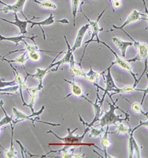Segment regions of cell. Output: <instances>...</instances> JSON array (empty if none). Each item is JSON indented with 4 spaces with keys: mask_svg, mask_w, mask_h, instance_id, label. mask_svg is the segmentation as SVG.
<instances>
[{
    "mask_svg": "<svg viewBox=\"0 0 148 158\" xmlns=\"http://www.w3.org/2000/svg\"><path fill=\"white\" fill-rule=\"evenodd\" d=\"M65 38V42H66L67 47V51L66 52L65 51H61V52L58 53L57 56L55 57V59L52 61V66L54 67V66L57 65V67L55 69H50V72H55V71H57L58 68L61 65H64V64H68L69 62H70L71 56L73 55V51L71 50V47L70 44L68 43V41H67V39L66 36H64Z\"/></svg>",
    "mask_w": 148,
    "mask_h": 158,
    "instance_id": "8992f818",
    "label": "cell"
},
{
    "mask_svg": "<svg viewBox=\"0 0 148 158\" xmlns=\"http://www.w3.org/2000/svg\"><path fill=\"white\" fill-rule=\"evenodd\" d=\"M45 106H42L41 109L39 110V111H36L34 113H32L30 115H26L25 113L23 112L19 111L17 108H16L15 107H13V113H14V117L15 119L14 120H16V122L20 123L22 122L24 120H30L32 122L33 126L35 127V125H34V123L35 122H39L40 123H44L46 125H49V126H54V127H56V126H60L61 124L60 123H47V122H44V121H41L39 120V118L38 119V117H39L43 113L44 110H45Z\"/></svg>",
    "mask_w": 148,
    "mask_h": 158,
    "instance_id": "3957f363",
    "label": "cell"
},
{
    "mask_svg": "<svg viewBox=\"0 0 148 158\" xmlns=\"http://www.w3.org/2000/svg\"><path fill=\"white\" fill-rule=\"evenodd\" d=\"M37 37L36 36H26V35H20V36H9V37H6V36H2L1 34H0V41H9L12 42L15 44L16 45H18L19 44L22 42L24 39H29V40H32L33 42H34L35 43V41H34V39ZM36 44V43H35Z\"/></svg>",
    "mask_w": 148,
    "mask_h": 158,
    "instance_id": "ac0fdd59",
    "label": "cell"
},
{
    "mask_svg": "<svg viewBox=\"0 0 148 158\" xmlns=\"http://www.w3.org/2000/svg\"><path fill=\"white\" fill-rule=\"evenodd\" d=\"M97 43H101V44H102V45H105V46L107 47V48H108L109 50L111 51V53H112V54H113V55H114L115 59H116V60H115V61H114V62H113L112 63H111V64H112L113 65H116L119 66V67L121 68L122 69L125 70V71H127V72L130 73L131 75H132V77H133V79H134L135 81H136V80H137L136 75H137V74H136V73H135L134 72H133V69H132V67H131V65H130V62H127V60H124L123 58L120 57V56H118V54H117V53L116 52V51H113V49L111 48L110 47L109 45H107V43H105V42L101 41V40H98V41L97 42Z\"/></svg>",
    "mask_w": 148,
    "mask_h": 158,
    "instance_id": "ba28073f",
    "label": "cell"
},
{
    "mask_svg": "<svg viewBox=\"0 0 148 158\" xmlns=\"http://www.w3.org/2000/svg\"><path fill=\"white\" fill-rule=\"evenodd\" d=\"M142 16H144L145 15L142 14V13H141V11H138L137 10H133L131 12V14L128 16L127 19H126V21L122 24L121 26H116V25H113V29L110 30V31H113L115 30H123L124 27L127 26L130 24L136 23V22L140 21V20H147V18H142Z\"/></svg>",
    "mask_w": 148,
    "mask_h": 158,
    "instance_id": "30bf717a",
    "label": "cell"
},
{
    "mask_svg": "<svg viewBox=\"0 0 148 158\" xmlns=\"http://www.w3.org/2000/svg\"><path fill=\"white\" fill-rule=\"evenodd\" d=\"M114 126L116 130L113 132H114V134H116V135H129L130 132L132 130V128H130V126L127 127V126L122 123L119 125H115Z\"/></svg>",
    "mask_w": 148,
    "mask_h": 158,
    "instance_id": "cb8c5ba5",
    "label": "cell"
},
{
    "mask_svg": "<svg viewBox=\"0 0 148 158\" xmlns=\"http://www.w3.org/2000/svg\"><path fill=\"white\" fill-rule=\"evenodd\" d=\"M23 43H25V48L23 49H17V50H15V51H10V52H8V54L6 55H5V56H3L4 57L5 56H8V55L11 54H14V53H16V52H20V51H39V52H47V53H56V54H58V52H56V51H44V50H41V49L39 48V47L37 46L36 45H29L28 43H27L25 41V40H23Z\"/></svg>",
    "mask_w": 148,
    "mask_h": 158,
    "instance_id": "44dd1931",
    "label": "cell"
},
{
    "mask_svg": "<svg viewBox=\"0 0 148 158\" xmlns=\"http://www.w3.org/2000/svg\"><path fill=\"white\" fill-rule=\"evenodd\" d=\"M0 133H1V128H0Z\"/></svg>",
    "mask_w": 148,
    "mask_h": 158,
    "instance_id": "ab89813d",
    "label": "cell"
},
{
    "mask_svg": "<svg viewBox=\"0 0 148 158\" xmlns=\"http://www.w3.org/2000/svg\"><path fill=\"white\" fill-rule=\"evenodd\" d=\"M26 55H27V52L26 51H25L22 54L20 55L19 56H17L16 59H14V60H7V59H5V57H4V56L0 55V61H5L8 62V63H16V64H19V65L25 66V63H26L27 62Z\"/></svg>",
    "mask_w": 148,
    "mask_h": 158,
    "instance_id": "603a6c76",
    "label": "cell"
},
{
    "mask_svg": "<svg viewBox=\"0 0 148 158\" xmlns=\"http://www.w3.org/2000/svg\"><path fill=\"white\" fill-rule=\"evenodd\" d=\"M106 10H107V8H105L103 10H102V12L99 14V16H98V19H96V21H92V20H90L88 17H87V16H86V14L83 12V10H82V5H80V10H81V12L82 13V14H83V15L85 16V17L86 18V19L87 20V22H88L89 25H90V26L91 27V29H92V36H91V38L90 39V40H88L87 42H85V48H84L83 54H82L81 60H80V62L78 63V65H79V67H82V66H81L82 62V60H83L84 56H85V55L86 48H87V47L88 46L89 44H90L91 42H94V37H96V40H95V42H98V40H99V38H98V33L101 32V31H104V28H102V27H99L98 23H99L100 19H101V18L102 17V16H103L104 13L105 12Z\"/></svg>",
    "mask_w": 148,
    "mask_h": 158,
    "instance_id": "277c9868",
    "label": "cell"
},
{
    "mask_svg": "<svg viewBox=\"0 0 148 158\" xmlns=\"http://www.w3.org/2000/svg\"><path fill=\"white\" fill-rule=\"evenodd\" d=\"M110 106L109 111H105V114L102 116V118L98 121L100 122L99 125L96 126L101 128H105V126H111L116 125L117 123H122V121H126L128 123L130 121V115L127 112H125L123 110L120 109L116 105H113L108 102Z\"/></svg>",
    "mask_w": 148,
    "mask_h": 158,
    "instance_id": "6da1fadb",
    "label": "cell"
},
{
    "mask_svg": "<svg viewBox=\"0 0 148 158\" xmlns=\"http://www.w3.org/2000/svg\"><path fill=\"white\" fill-rule=\"evenodd\" d=\"M142 2H143L144 4V8H145V13L146 14H147L148 10H147V4H146V1L145 0H142Z\"/></svg>",
    "mask_w": 148,
    "mask_h": 158,
    "instance_id": "74e56055",
    "label": "cell"
},
{
    "mask_svg": "<svg viewBox=\"0 0 148 158\" xmlns=\"http://www.w3.org/2000/svg\"><path fill=\"white\" fill-rule=\"evenodd\" d=\"M112 40L113 43H114L115 45L117 47V48L121 51L122 57L125 58L126 56V51H127V48L130 46H132L133 45V42L123 41L121 39L118 37H113L112 39Z\"/></svg>",
    "mask_w": 148,
    "mask_h": 158,
    "instance_id": "e0dca14e",
    "label": "cell"
},
{
    "mask_svg": "<svg viewBox=\"0 0 148 158\" xmlns=\"http://www.w3.org/2000/svg\"><path fill=\"white\" fill-rule=\"evenodd\" d=\"M111 3H112L113 10H115V9L121 8V7L122 6V1H115V2H112Z\"/></svg>",
    "mask_w": 148,
    "mask_h": 158,
    "instance_id": "d590c367",
    "label": "cell"
},
{
    "mask_svg": "<svg viewBox=\"0 0 148 158\" xmlns=\"http://www.w3.org/2000/svg\"><path fill=\"white\" fill-rule=\"evenodd\" d=\"M98 91H99V89L96 90V100L95 102H91L90 100H88V99H87V97H86V98L85 99V100H87L89 103H90L91 105H92V106L94 107L95 116H94V120H93L92 122L90 123H85V121L83 120V119L82 118L81 116L78 115V117H79L80 121H81L82 123L84 124V126H85L86 127H91V126H94V124L96 123H97L98 120H99V117L102 114V103H103L104 100H105V99L104 98L100 99L99 98V96H98Z\"/></svg>",
    "mask_w": 148,
    "mask_h": 158,
    "instance_id": "52a82bcc",
    "label": "cell"
},
{
    "mask_svg": "<svg viewBox=\"0 0 148 158\" xmlns=\"http://www.w3.org/2000/svg\"><path fill=\"white\" fill-rule=\"evenodd\" d=\"M125 100L127 101H128L127 99H125ZM130 105H131V108H132L133 111H134L136 114H142L144 115L147 118V113L143 110V108H142V105L138 103V102H130Z\"/></svg>",
    "mask_w": 148,
    "mask_h": 158,
    "instance_id": "4316f807",
    "label": "cell"
},
{
    "mask_svg": "<svg viewBox=\"0 0 148 158\" xmlns=\"http://www.w3.org/2000/svg\"><path fill=\"white\" fill-rule=\"evenodd\" d=\"M32 2H34L36 3V4L39 5V6L41 7V8L47 9V10H56L57 8V6H56V4H54L53 2L50 1H42L39 2L38 0H31Z\"/></svg>",
    "mask_w": 148,
    "mask_h": 158,
    "instance_id": "d4e9b609",
    "label": "cell"
},
{
    "mask_svg": "<svg viewBox=\"0 0 148 158\" xmlns=\"http://www.w3.org/2000/svg\"><path fill=\"white\" fill-rule=\"evenodd\" d=\"M54 23H55L54 16L52 14H50V15L49 16V17L47 18V19L45 20H44V21L35 23V22H32V20H31L30 24H31V26H30L31 28H33V27H35V26H39L40 27V29L42 30V31L44 40H46V36H45V32H44L42 27V26H49V25H54Z\"/></svg>",
    "mask_w": 148,
    "mask_h": 158,
    "instance_id": "7402d4cb",
    "label": "cell"
},
{
    "mask_svg": "<svg viewBox=\"0 0 148 158\" xmlns=\"http://www.w3.org/2000/svg\"><path fill=\"white\" fill-rule=\"evenodd\" d=\"M23 67H24V69H25V71H26V77H25V79L27 80V77H29L36 79V80L39 81V85L38 86H39V88H41L42 89H43V88H44L43 80L47 73H48L49 72H50V69L53 68L52 62H51V63L48 66H47L45 69H39V68H37V69H36V72L35 73H33V74L27 72V71H26V69H25V66H23Z\"/></svg>",
    "mask_w": 148,
    "mask_h": 158,
    "instance_id": "8fae6325",
    "label": "cell"
},
{
    "mask_svg": "<svg viewBox=\"0 0 148 158\" xmlns=\"http://www.w3.org/2000/svg\"><path fill=\"white\" fill-rule=\"evenodd\" d=\"M29 95H30V101H29V103L26 105V106L27 107H29L32 113H34V112L36 111H34V104H35L36 99H37L38 94H30Z\"/></svg>",
    "mask_w": 148,
    "mask_h": 158,
    "instance_id": "1f68e13d",
    "label": "cell"
},
{
    "mask_svg": "<svg viewBox=\"0 0 148 158\" xmlns=\"http://www.w3.org/2000/svg\"><path fill=\"white\" fill-rule=\"evenodd\" d=\"M0 108H2V110L3 112H4V114H5V117H3L2 120L0 121V128H1V127H2V126H6V125L11 123L13 122V120H14V119H13V117H10V116L8 115V114H7V112H6V111H5V109L3 106H1Z\"/></svg>",
    "mask_w": 148,
    "mask_h": 158,
    "instance_id": "f546056e",
    "label": "cell"
},
{
    "mask_svg": "<svg viewBox=\"0 0 148 158\" xmlns=\"http://www.w3.org/2000/svg\"><path fill=\"white\" fill-rule=\"evenodd\" d=\"M123 31L125 34L127 35L128 37L132 40L133 46L136 48V51H137V54L136 56H135L134 58L130 59V60H127V61L128 62H142V61H144L146 59H147V53H148V47H147V43H141L139 42L136 41L133 37H131L130 35L127 34L126 31L124 30H121Z\"/></svg>",
    "mask_w": 148,
    "mask_h": 158,
    "instance_id": "5b68a950",
    "label": "cell"
},
{
    "mask_svg": "<svg viewBox=\"0 0 148 158\" xmlns=\"http://www.w3.org/2000/svg\"><path fill=\"white\" fill-rule=\"evenodd\" d=\"M107 128H106V131H105V134L104 135L102 136V138L101 140V144L102 146V148H103V152L104 154H105V158H108V157H111V156H108L107 155V149L112 146V143L111 141L110 140L109 137H108V135L110 134H114V132H109V126H106Z\"/></svg>",
    "mask_w": 148,
    "mask_h": 158,
    "instance_id": "d6986e66",
    "label": "cell"
},
{
    "mask_svg": "<svg viewBox=\"0 0 148 158\" xmlns=\"http://www.w3.org/2000/svg\"><path fill=\"white\" fill-rule=\"evenodd\" d=\"M41 52L37 51H27V57L33 62H38L41 59Z\"/></svg>",
    "mask_w": 148,
    "mask_h": 158,
    "instance_id": "4dcf8cb0",
    "label": "cell"
},
{
    "mask_svg": "<svg viewBox=\"0 0 148 158\" xmlns=\"http://www.w3.org/2000/svg\"><path fill=\"white\" fill-rule=\"evenodd\" d=\"M89 27H90V25H89L88 23V24H86L85 25H83V26L78 30L77 35H76V40H75V43L74 44V45H73V47L71 48V50H72L73 52L82 47V42H83L85 35L86 34V32H87V31L88 30Z\"/></svg>",
    "mask_w": 148,
    "mask_h": 158,
    "instance_id": "2e32d148",
    "label": "cell"
},
{
    "mask_svg": "<svg viewBox=\"0 0 148 158\" xmlns=\"http://www.w3.org/2000/svg\"><path fill=\"white\" fill-rule=\"evenodd\" d=\"M110 1L112 2H115V1H121V0H110Z\"/></svg>",
    "mask_w": 148,
    "mask_h": 158,
    "instance_id": "f35d334b",
    "label": "cell"
},
{
    "mask_svg": "<svg viewBox=\"0 0 148 158\" xmlns=\"http://www.w3.org/2000/svg\"><path fill=\"white\" fill-rule=\"evenodd\" d=\"M14 19H15V21L11 22V21H9V20H7L5 19H3V18L0 17V19L2 20V21L6 22V23H8L9 24H13V25H16V26L19 29L20 34L26 35L27 34H29V33L27 31V24L30 23V21L33 20L34 18H33L32 19H26L25 21H22V20H20L19 19V17H18L17 14H14Z\"/></svg>",
    "mask_w": 148,
    "mask_h": 158,
    "instance_id": "9a60e30c",
    "label": "cell"
},
{
    "mask_svg": "<svg viewBox=\"0 0 148 158\" xmlns=\"http://www.w3.org/2000/svg\"><path fill=\"white\" fill-rule=\"evenodd\" d=\"M4 79H0V89H4V88L8 87V86H12L16 85L15 80H12L10 82H5Z\"/></svg>",
    "mask_w": 148,
    "mask_h": 158,
    "instance_id": "e575fe53",
    "label": "cell"
},
{
    "mask_svg": "<svg viewBox=\"0 0 148 158\" xmlns=\"http://www.w3.org/2000/svg\"><path fill=\"white\" fill-rule=\"evenodd\" d=\"M113 67V65L112 64H110V67L107 68V71H106V72L107 73H105V74L103 75V78H104V80H105V89H104L103 88L101 87V86L98 85V84L97 83H95L94 84V85L95 87L97 89H102V91H104V94H103V97H105L106 95H108L110 97V94L111 91H112V90L113 89H117V86L116 85V84H115L114 81H113V77H112V74H111V68Z\"/></svg>",
    "mask_w": 148,
    "mask_h": 158,
    "instance_id": "9c48e42d",
    "label": "cell"
},
{
    "mask_svg": "<svg viewBox=\"0 0 148 158\" xmlns=\"http://www.w3.org/2000/svg\"><path fill=\"white\" fill-rule=\"evenodd\" d=\"M27 0H17L15 4L12 5H9L6 4L5 5V7L3 8L0 9V10L3 11L5 14H8L9 12H13L14 14H18V13H20L22 14V15L24 16L25 19H27V16L25 15L24 14L23 10L24 7H25V4ZM31 1V0H30Z\"/></svg>",
    "mask_w": 148,
    "mask_h": 158,
    "instance_id": "7c38bea8",
    "label": "cell"
},
{
    "mask_svg": "<svg viewBox=\"0 0 148 158\" xmlns=\"http://www.w3.org/2000/svg\"><path fill=\"white\" fill-rule=\"evenodd\" d=\"M90 127H86L85 129V131L82 134V135H74V133L78 130V128H76L74 130L71 131L70 128H67V131L68 135H67L66 137H58V135H56V134L54 133V131H51V130H49L47 132V134H52L53 135H54L56 138L59 139V140L62 141V143H49L48 146H67L68 147H74V146H94L96 148H97L98 150L102 151L103 152V150L101 149V148H98V146H96L94 143H82V140H83L84 138H85L86 134L89 131Z\"/></svg>",
    "mask_w": 148,
    "mask_h": 158,
    "instance_id": "7a4b0ae2",
    "label": "cell"
},
{
    "mask_svg": "<svg viewBox=\"0 0 148 158\" xmlns=\"http://www.w3.org/2000/svg\"><path fill=\"white\" fill-rule=\"evenodd\" d=\"M69 70H70L71 74L73 77H76V78H83L84 80H86L88 81V75L87 73L82 69V67H77L76 65V62L74 60V54L71 56L70 62H69Z\"/></svg>",
    "mask_w": 148,
    "mask_h": 158,
    "instance_id": "4fadbf2b",
    "label": "cell"
},
{
    "mask_svg": "<svg viewBox=\"0 0 148 158\" xmlns=\"http://www.w3.org/2000/svg\"><path fill=\"white\" fill-rule=\"evenodd\" d=\"M64 81H65L67 83H69L71 86V92L68 95H67L66 97L64 98V100L68 98L71 96L74 97H78V98H83L85 99L86 97L84 94V90L82 88L81 85H78L75 81H70V80H67L66 79H64Z\"/></svg>",
    "mask_w": 148,
    "mask_h": 158,
    "instance_id": "5bb4252c",
    "label": "cell"
},
{
    "mask_svg": "<svg viewBox=\"0 0 148 158\" xmlns=\"http://www.w3.org/2000/svg\"><path fill=\"white\" fill-rule=\"evenodd\" d=\"M133 148H134V152L136 154L137 158H141L142 155H141V149H142V147L139 146L138 143L136 142V139H134V137L133 138Z\"/></svg>",
    "mask_w": 148,
    "mask_h": 158,
    "instance_id": "836d02e7",
    "label": "cell"
},
{
    "mask_svg": "<svg viewBox=\"0 0 148 158\" xmlns=\"http://www.w3.org/2000/svg\"><path fill=\"white\" fill-rule=\"evenodd\" d=\"M55 23H60L62 24H65V25H68L69 23V21L67 20V19H60V20H56V21H55Z\"/></svg>",
    "mask_w": 148,
    "mask_h": 158,
    "instance_id": "8d00e7d4",
    "label": "cell"
},
{
    "mask_svg": "<svg viewBox=\"0 0 148 158\" xmlns=\"http://www.w3.org/2000/svg\"><path fill=\"white\" fill-rule=\"evenodd\" d=\"M16 124H14V123H10V128H11V139H10V147L9 149H5L2 146V145L0 144V146L2 147L3 150L5 152V157L7 158H14L17 157V153L15 151V148L14 146V126Z\"/></svg>",
    "mask_w": 148,
    "mask_h": 158,
    "instance_id": "ffe728a7",
    "label": "cell"
},
{
    "mask_svg": "<svg viewBox=\"0 0 148 158\" xmlns=\"http://www.w3.org/2000/svg\"><path fill=\"white\" fill-rule=\"evenodd\" d=\"M89 131H90V135H89V137L90 138H91V137H93V138H97V137H101L102 134L105 131V129H104V128L101 127H100V129H98L96 127L91 126Z\"/></svg>",
    "mask_w": 148,
    "mask_h": 158,
    "instance_id": "83f0119b",
    "label": "cell"
},
{
    "mask_svg": "<svg viewBox=\"0 0 148 158\" xmlns=\"http://www.w3.org/2000/svg\"><path fill=\"white\" fill-rule=\"evenodd\" d=\"M10 68L12 69L13 72H14V77H15V80H15L16 85H19V87L20 85H22V84L24 80H25V79H24V77L22 76V75L20 74L19 72H18L16 68H14V66L12 65L11 63H10Z\"/></svg>",
    "mask_w": 148,
    "mask_h": 158,
    "instance_id": "f1b7e54d",
    "label": "cell"
},
{
    "mask_svg": "<svg viewBox=\"0 0 148 158\" xmlns=\"http://www.w3.org/2000/svg\"><path fill=\"white\" fill-rule=\"evenodd\" d=\"M71 2V8H72V15L74 18V26L76 25V16L77 14L78 9L80 6L81 0H70Z\"/></svg>",
    "mask_w": 148,
    "mask_h": 158,
    "instance_id": "484cf974",
    "label": "cell"
},
{
    "mask_svg": "<svg viewBox=\"0 0 148 158\" xmlns=\"http://www.w3.org/2000/svg\"><path fill=\"white\" fill-rule=\"evenodd\" d=\"M106 71H107V70H105V71H104L103 72H101V73L95 72V71H94V70H93L92 67H91V66H90V71H89V72L87 73V74L92 75V76L94 77L95 79H96V81H97V82H98V81H99V80H100V78L103 77V75L105 74V73H106Z\"/></svg>",
    "mask_w": 148,
    "mask_h": 158,
    "instance_id": "d6a6232c",
    "label": "cell"
}]
</instances>
